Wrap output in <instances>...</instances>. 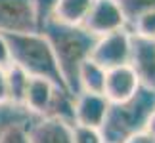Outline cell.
Segmentation results:
<instances>
[{
	"label": "cell",
	"mask_w": 155,
	"mask_h": 143,
	"mask_svg": "<svg viewBox=\"0 0 155 143\" xmlns=\"http://www.w3.org/2000/svg\"><path fill=\"white\" fill-rule=\"evenodd\" d=\"M12 52V63L23 69L29 76H42L54 82L59 90L67 92L59 73L56 56L52 52L50 42L42 33L29 34H6ZM69 94V92H67Z\"/></svg>",
	"instance_id": "7a4b0ae2"
},
{
	"label": "cell",
	"mask_w": 155,
	"mask_h": 143,
	"mask_svg": "<svg viewBox=\"0 0 155 143\" xmlns=\"http://www.w3.org/2000/svg\"><path fill=\"white\" fill-rule=\"evenodd\" d=\"M38 33H42L46 40L52 46V52L56 56L59 73H61L63 84L67 92L73 95H79L77 86V73L82 61H86L92 53V48L96 38L90 33H86L82 27H67L59 23L46 19L40 23Z\"/></svg>",
	"instance_id": "6da1fadb"
},
{
	"label": "cell",
	"mask_w": 155,
	"mask_h": 143,
	"mask_svg": "<svg viewBox=\"0 0 155 143\" xmlns=\"http://www.w3.org/2000/svg\"><path fill=\"white\" fill-rule=\"evenodd\" d=\"M128 65L136 73L140 84L155 92V40L140 38L132 34Z\"/></svg>",
	"instance_id": "ba28073f"
},
{
	"label": "cell",
	"mask_w": 155,
	"mask_h": 143,
	"mask_svg": "<svg viewBox=\"0 0 155 143\" xmlns=\"http://www.w3.org/2000/svg\"><path fill=\"white\" fill-rule=\"evenodd\" d=\"M119 4H121V8L124 11V17H127V21H128V27L138 15L155 10V0H119Z\"/></svg>",
	"instance_id": "e0dca14e"
},
{
	"label": "cell",
	"mask_w": 155,
	"mask_h": 143,
	"mask_svg": "<svg viewBox=\"0 0 155 143\" xmlns=\"http://www.w3.org/2000/svg\"><path fill=\"white\" fill-rule=\"evenodd\" d=\"M82 29L90 33L94 38L105 37V34L128 29V21L119 0H92L90 11H88Z\"/></svg>",
	"instance_id": "277c9868"
},
{
	"label": "cell",
	"mask_w": 155,
	"mask_h": 143,
	"mask_svg": "<svg viewBox=\"0 0 155 143\" xmlns=\"http://www.w3.org/2000/svg\"><path fill=\"white\" fill-rule=\"evenodd\" d=\"M33 4H35L37 21H38V27H40V23L50 17V11L54 8V4H56V0H33Z\"/></svg>",
	"instance_id": "ffe728a7"
},
{
	"label": "cell",
	"mask_w": 155,
	"mask_h": 143,
	"mask_svg": "<svg viewBox=\"0 0 155 143\" xmlns=\"http://www.w3.org/2000/svg\"><path fill=\"white\" fill-rule=\"evenodd\" d=\"M130 46H132V33L128 29H123V31L96 38L90 59L96 61L105 71L113 67H121V65H128Z\"/></svg>",
	"instance_id": "5b68a950"
},
{
	"label": "cell",
	"mask_w": 155,
	"mask_h": 143,
	"mask_svg": "<svg viewBox=\"0 0 155 143\" xmlns=\"http://www.w3.org/2000/svg\"><path fill=\"white\" fill-rule=\"evenodd\" d=\"M155 111V92L142 86L132 99L109 105L105 122L100 128L105 143H124L130 135L144 132L147 116Z\"/></svg>",
	"instance_id": "3957f363"
},
{
	"label": "cell",
	"mask_w": 155,
	"mask_h": 143,
	"mask_svg": "<svg viewBox=\"0 0 155 143\" xmlns=\"http://www.w3.org/2000/svg\"><path fill=\"white\" fill-rule=\"evenodd\" d=\"M31 124H17V126L8 128L0 138V143H31L29 141V134L27 128Z\"/></svg>",
	"instance_id": "d6986e66"
},
{
	"label": "cell",
	"mask_w": 155,
	"mask_h": 143,
	"mask_svg": "<svg viewBox=\"0 0 155 143\" xmlns=\"http://www.w3.org/2000/svg\"><path fill=\"white\" fill-rule=\"evenodd\" d=\"M109 103L102 94H79L73 99V124L86 128H102Z\"/></svg>",
	"instance_id": "30bf717a"
},
{
	"label": "cell",
	"mask_w": 155,
	"mask_h": 143,
	"mask_svg": "<svg viewBox=\"0 0 155 143\" xmlns=\"http://www.w3.org/2000/svg\"><path fill=\"white\" fill-rule=\"evenodd\" d=\"M6 73V92H8V103L14 107H23V97H25L29 75L17 65L12 63Z\"/></svg>",
	"instance_id": "5bb4252c"
},
{
	"label": "cell",
	"mask_w": 155,
	"mask_h": 143,
	"mask_svg": "<svg viewBox=\"0 0 155 143\" xmlns=\"http://www.w3.org/2000/svg\"><path fill=\"white\" fill-rule=\"evenodd\" d=\"M0 105H10L8 103V92H6V73L0 69Z\"/></svg>",
	"instance_id": "603a6c76"
},
{
	"label": "cell",
	"mask_w": 155,
	"mask_h": 143,
	"mask_svg": "<svg viewBox=\"0 0 155 143\" xmlns=\"http://www.w3.org/2000/svg\"><path fill=\"white\" fill-rule=\"evenodd\" d=\"M104 80H105V69L100 67L90 57L81 63L77 73V86L79 94H102L104 92Z\"/></svg>",
	"instance_id": "4fadbf2b"
},
{
	"label": "cell",
	"mask_w": 155,
	"mask_h": 143,
	"mask_svg": "<svg viewBox=\"0 0 155 143\" xmlns=\"http://www.w3.org/2000/svg\"><path fill=\"white\" fill-rule=\"evenodd\" d=\"M71 126L73 124L63 122L59 118H52V116L37 118L27 128L29 141L31 143H73L71 141Z\"/></svg>",
	"instance_id": "8fae6325"
},
{
	"label": "cell",
	"mask_w": 155,
	"mask_h": 143,
	"mask_svg": "<svg viewBox=\"0 0 155 143\" xmlns=\"http://www.w3.org/2000/svg\"><path fill=\"white\" fill-rule=\"evenodd\" d=\"M71 141L73 143H105L104 135L98 128H86L73 124L71 126Z\"/></svg>",
	"instance_id": "ac0fdd59"
},
{
	"label": "cell",
	"mask_w": 155,
	"mask_h": 143,
	"mask_svg": "<svg viewBox=\"0 0 155 143\" xmlns=\"http://www.w3.org/2000/svg\"><path fill=\"white\" fill-rule=\"evenodd\" d=\"M38 31L33 0H0V33L29 34Z\"/></svg>",
	"instance_id": "8992f818"
},
{
	"label": "cell",
	"mask_w": 155,
	"mask_h": 143,
	"mask_svg": "<svg viewBox=\"0 0 155 143\" xmlns=\"http://www.w3.org/2000/svg\"><path fill=\"white\" fill-rule=\"evenodd\" d=\"M124 143H155L153 138H150L146 132H138V134H134V135H130V138L124 141Z\"/></svg>",
	"instance_id": "7402d4cb"
},
{
	"label": "cell",
	"mask_w": 155,
	"mask_h": 143,
	"mask_svg": "<svg viewBox=\"0 0 155 143\" xmlns=\"http://www.w3.org/2000/svg\"><path fill=\"white\" fill-rule=\"evenodd\" d=\"M92 0H56L48 19L67 27H82Z\"/></svg>",
	"instance_id": "7c38bea8"
},
{
	"label": "cell",
	"mask_w": 155,
	"mask_h": 143,
	"mask_svg": "<svg viewBox=\"0 0 155 143\" xmlns=\"http://www.w3.org/2000/svg\"><path fill=\"white\" fill-rule=\"evenodd\" d=\"M37 118L23 109V107L14 105H0V138L8 128L17 126V124H33Z\"/></svg>",
	"instance_id": "9a60e30c"
},
{
	"label": "cell",
	"mask_w": 155,
	"mask_h": 143,
	"mask_svg": "<svg viewBox=\"0 0 155 143\" xmlns=\"http://www.w3.org/2000/svg\"><path fill=\"white\" fill-rule=\"evenodd\" d=\"M128 31L132 33L134 37L147 38V40H155V10L146 11V14L138 15L132 23H130Z\"/></svg>",
	"instance_id": "2e32d148"
},
{
	"label": "cell",
	"mask_w": 155,
	"mask_h": 143,
	"mask_svg": "<svg viewBox=\"0 0 155 143\" xmlns=\"http://www.w3.org/2000/svg\"><path fill=\"white\" fill-rule=\"evenodd\" d=\"M140 88L142 84L136 73L132 71V67L130 65H121V67H113L105 71L102 95L107 99L109 105H119V103L132 99Z\"/></svg>",
	"instance_id": "52a82bcc"
},
{
	"label": "cell",
	"mask_w": 155,
	"mask_h": 143,
	"mask_svg": "<svg viewBox=\"0 0 155 143\" xmlns=\"http://www.w3.org/2000/svg\"><path fill=\"white\" fill-rule=\"evenodd\" d=\"M58 92H59V88L54 84V82H50L48 78H42V76H29L25 97H23V109H25L29 115H33L35 118L48 116L50 107L54 103V99H56Z\"/></svg>",
	"instance_id": "9c48e42d"
},
{
	"label": "cell",
	"mask_w": 155,
	"mask_h": 143,
	"mask_svg": "<svg viewBox=\"0 0 155 143\" xmlns=\"http://www.w3.org/2000/svg\"><path fill=\"white\" fill-rule=\"evenodd\" d=\"M12 65V52H10V44L6 34L0 33V69L6 71Z\"/></svg>",
	"instance_id": "44dd1931"
}]
</instances>
